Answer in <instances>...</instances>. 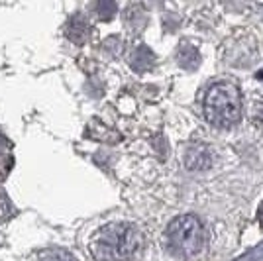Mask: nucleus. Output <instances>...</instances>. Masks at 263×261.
<instances>
[{
  "instance_id": "obj_1",
  "label": "nucleus",
  "mask_w": 263,
  "mask_h": 261,
  "mask_svg": "<svg viewBox=\"0 0 263 261\" xmlns=\"http://www.w3.org/2000/svg\"><path fill=\"white\" fill-rule=\"evenodd\" d=\"M88 250L95 261H136L143 250V236L130 222H112L92 236Z\"/></svg>"
},
{
  "instance_id": "obj_2",
  "label": "nucleus",
  "mask_w": 263,
  "mask_h": 261,
  "mask_svg": "<svg viewBox=\"0 0 263 261\" xmlns=\"http://www.w3.org/2000/svg\"><path fill=\"white\" fill-rule=\"evenodd\" d=\"M204 118L216 128H230L241 118L240 88L230 81L214 83L204 95Z\"/></svg>"
},
{
  "instance_id": "obj_3",
  "label": "nucleus",
  "mask_w": 263,
  "mask_h": 261,
  "mask_svg": "<svg viewBox=\"0 0 263 261\" xmlns=\"http://www.w3.org/2000/svg\"><path fill=\"white\" fill-rule=\"evenodd\" d=\"M167 251L177 259H191L204 248V228L202 222L193 214L175 218L165 230Z\"/></svg>"
},
{
  "instance_id": "obj_4",
  "label": "nucleus",
  "mask_w": 263,
  "mask_h": 261,
  "mask_svg": "<svg viewBox=\"0 0 263 261\" xmlns=\"http://www.w3.org/2000/svg\"><path fill=\"white\" fill-rule=\"evenodd\" d=\"M210 159V153L206 152V147H202V145H198V147H191L189 152H186V167L189 169H204L202 163H200V159Z\"/></svg>"
},
{
  "instance_id": "obj_5",
  "label": "nucleus",
  "mask_w": 263,
  "mask_h": 261,
  "mask_svg": "<svg viewBox=\"0 0 263 261\" xmlns=\"http://www.w3.org/2000/svg\"><path fill=\"white\" fill-rule=\"evenodd\" d=\"M35 261H77L73 253L65 250H44L37 253Z\"/></svg>"
},
{
  "instance_id": "obj_6",
  "label": "nucleus",
  "mask_w": 263,
  "mask_h": 261,
  "mask_svg": "<svg viewBox=\"0 0 263 261\" xmlns=\"http://www.w3.org/2000/svg\"><path fill=\"white\" fill-rule=\"evenodd\" d=\"M257 218H259V224H261V228H263V202H261V208H259V214H257Z\"/></svg>"
},
{
  "instance_id": "obj_7",
  "label": "nucleus",
  "mask_w": 263,
  "mask_h": 261,
  "mask_svg": "<svg viewBox=\"0 0 263 261\" xmlns=\"http://www.w3.org/2000/svg\"><path fill=\"white\" fill-rule=\"evenodd\" d=\"M259 77H263V73H261V75H259Z\"/></svg>"
}]
</instances>
